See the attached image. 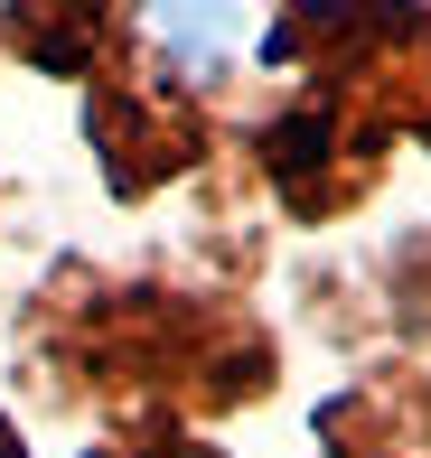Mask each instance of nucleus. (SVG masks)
Masks as SVG:
<instances>
[{
    "instance_id": "nucleus-1",
    "label": "nucleus",
    "mask_w": 431,
    "mask_h": 458,
    "mask_svg": "<svg viewBox=\"0 0 431 458\" xmlns=\"http://www.w3.org/2000/svg\"><path fill=\"white\" fill-rule=\"evenodd\" d=\"M151 19L169 29L178 66H216V47L235 38V0H151Z\"/></svg>"
},
{
    "instance_id": "nucleus-2",
    "label": "nucleus",
    "mask_w": 431,
    "mask_h": 458,
    "mask_svg": "<svg viewBox=\"0 0 431 458\" xmlns=\"http://www.w3.org/2000/svg\"><path fill=\"white\" fill-rule=\"evenodd\" d=\"M0 458H19V440H10V430H0Z\"/></svg>"
}]
</instances>
